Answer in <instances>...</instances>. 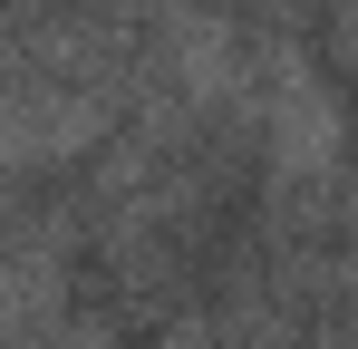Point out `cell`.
<instances>
[{
	"instance_id": "6da1fadb",
	"label": "cell",
	"mask_w": 358,
	"mask_h": 349,
	"mask_svg": "<svg viewBox=\"0 0 358 349\" xmlns=\"http://www.w3.org/2000/svg\"><path fill=\"white\" fill-rule=\"evenodd\" d=\"M107 126H117V97H107V88L49 78V68H29V58L0 78V174H20V184H59Z\"/></svg>"
},
{
	"instance_id": "7a4b0ae2",
	"label": "cell",
	"mask_w": 358,
	"mask_h": 349,
	"mask_svg": "<svg viewBox=\"0 0 358 349\" xmlns=\"http://www.w3.org/2000/svg\"><path fill=\"white\" fill-rule=\"evenodd\" d=\"M126 330H136L126 310H107V301H87V291H78V301H68L29 349H126Z\"/></svg>"
},
{
	"instance_id": "3957f363",
	"label": "cell",
	"mask_w": 358,
	"mask_h": 349,
	"mask_svg": "<svg viewBox=\"0 0 358 349\" xmlns=\"http://www.w3.org/2000/svg\"><path fill=\"white\" fill-rule=\"evenodd\" d=\"M155 349H223V330L203 320V301H175V310L155 320Z\"/></svg>"
}]
</instances>
